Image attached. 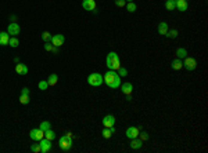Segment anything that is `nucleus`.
I'll return each mask as SVG.
<instances>
[{"mask_svg":"<svg viewBox=\"0 0 208 153\" xmlns=\"http://www.w3.org/2000/svg\"><path fill=\"white\" fill-rule=\"evenodd\" d=\"M103 80L110 88H119V86H121V76L118 75L117 71L108 69V72L103 76Z\"/></svg>","mask_w":208,"mask_h":153,"instance_id":"obj_1","label":"nucleus"},{"mask_svg":"<svg viewBox=\"0 0 208 153\" xmlns=\"http://www.w3.org/2000/svg\"><path fill=\"white\" fill-rule=\"evenodd\" d=\"M106 65L110 71H118L121 68V60L115 51H111L107 54V60H106Z\"/></svg>","mask_w":208,"mask_h":153,"instance_id":"obj_2","label":"nucleus"},{"mask_svg":"<svg viewBox=\"0 0 208 153\" xmlns=\"http://www.w3.org/2000/svg\"><path fill=\"white\" fill-rule=\"evenodd\" d=\"M72 138H74L72 132H67L65 135H63V137L58 139V146H60V149L64 150V152H68V150H71L72 145H74V141H72Z\"/></svg>","mask_w":208,"mask_h":153,"instance_id":"obj_3","label":"nucleus"},{"mask_svg":"<svg viewBox=\"0 0 208 153\" xmlns=\"http://www.w3.org/2000/svg\"><path fill=\"white\" fill-rule=\"evenodd\" d=\"M87 83H89V86L92 87H100L104 83V80H103V75H100V73H90V75L87 76Z\"/></svg>","mask_w":208,"mask_h":153,"instance_id":"obj_4","label":"nucleus"},{"mask_svg":"<svg viewBox=\"0 0 208 153\" xmlns=\"http://www.w3.org/2000/svg\"><path fill=\"white\" fill-rule=\"evenodd\" d=\"M197 66H198V64H197V61L194 60V58H192V57H186L185 58V62H183V68H185L186 71H196Z\"/></svg>","mask_w":208,"mask_h":153,"instance_id":"obj_5","label":"nucleus"},{"mask_svg":"<svg viewBox=\"0 0 208 153\" xmlns=\"http://www.w3.org/2000/svg\"><path fill=\"white\" fill-rule=\"evenodd\" d=\"M29 137H31V139L32 141H36V142H39L42 138H45V131H42L40 128H32L31 130V132H29Z\"/></svg>","mask_w":208,"mask_h":153,"instance_id":"obj_6","label":"nucleus"},{"mask_svg":"<svg viewBox=\"0 0 208 153\" xmlns=\"http://www.w3.org/2000/svg\"><path fill=\"white\" fill-rule=\"evenodd\" d=\"M39 145H40V152L42 153H47L51 150V148H53V143H51V141L47 138H42L40 141H39Z\"/></svg>","mask_w":208,"mask_h":153,"instance_id":"obj_7","label":"nucleus"},{"mask_svg":"<svg viewBox=\"0 0 208 153\" xmlns=\"http://www.w3.org/2000/svg\"><path fill=\"white\" fill-rule=\"evenodd\" d=\"M64 41H65L64 35L57 33V35H54V36H51V40H50V43H51L54 47H58V49H60L61 46L64 44Z\"/></svg>","mask_w":208,"mask_h":153,"instance_id":"obj_8","label":"nucleus"},{"mask_svg":"<svg viewBox=\"0 0 208 153\" xmlns=\"http://www.w3.org/2000/svg\"><path fill=\"white\" fill-rule=\"evenodd\" d=\"M7 33L10 35V36H18V35L21 33V26H19L17 22H11L7 28Z\"/></svg>","mask_w":208,"mask_h":153,"instance_id":"obj_9","label":"nucleus"},{"mask_svg":"<svg viewBox=\"0 0 208 153\" xmlns=\"http://www.w3.org/2000/svg\"><path fill=\"white\" fill-rule=\"evenodd\" d=\"M139 132H140V127H128L126 131H125V135L129 139H133L139 137Z\"/></svg>","mask_w":208,"mask_h":153,"instance_id":"obj_10","label":"nucleus"},{"mask_svg":"<svg viewBox=\"0 0 208 153\" xmlns=\"http://www.w3.org/2000/svg\"><path fill=\"white\" fill-rule=\"evenodd\" d=\"M101 123L104 127H114V124H115V117L113 115H106L103 117Z\"/></svg>","mask_w":208,"mask_h":153,"instance_id":"obj_11","label":"nucleus"},{"mask_svg":"<svg viewBox=\"0 0 208 153\" xmlns=\"http://www.w3.org/2000/svg\"><path fill=\"white\" fill-rule=\"evenodd\" d=\"M82 7L85 8L86 11H95L96 10V1L95 0H83Z\"/></svg>","mask_w":208,"mask_h":153,"instance_id":"obj_12","label":"nucleus"},{"mask_svg":"<svg viewBox=\"0 0 208 153\" xmlns=\"http://www.w3.org/2000/svg\"><path fill=\"white\" fill-rule=\"evenodd\" d=\"M122 90V94H125V95H130V94L133 93V84L132 83H122V86H119Z\"/></svg>","mask_w":208,"mask_h":153,"instance_id":"obj_13","label":"nucleus"},{"mask_svg":"<svg viewBox=\"0 0 208 153\" xmlns=\"http://www.w3.org/2000/svg\"><path fill=\"white\" fill-rule=\"evenodd\" d=\"M175 6H176V8L182 13L187 11V8H189V4H187L186 0H175Z\"/></svg>","mask_w":208,"mask_h":153,"instance_id":"obj_14","label":"nucleus"},{"mask_svg":"<svg viewBox=\"0 0 208 153\" xmlns=\"http://www.w3.org/2000/svg\"><path fill=\"white\" fill-rule=\"evenodd\" d=\"M15 72H17V75H19V76L27 75V73H28V66L25 64L18 62V64L15 65Z\"/></svg>","mask_w":208,"mask_h":153,"instance_id":"obj_15","label":"nucleus"},{"mask_svg":"<svg viewBox=\"0 0 208 153\" xmlns=\"http://www.w3.org/2000/svg\"><path fill=\"white\" fill-rule=\"evenodd\" d=\"M10 35L7 32H0V46H8Z\"/></svg>","mask_w":208,"mask_h":153,"instance_id":"obj_16","label":"nucleus"},{"mask_svg":"<svg viewBox=\"0 0 208 153\" xmlns=\"http://www.w3.org/2000/svg\"><path fill=\"white\" fill-rule=\"evenodd\" d=\"M114 132H115V128L114 127H104V130L101 131V135H103V138L108 139V138H111V135Z\"/></svg>","mask_w":208,"mask_h":153,"instance_id":"obj_17","label":"nucleus"},{"mask_svg":"<svg viewBox=\"0 0 208 153\" xmlns=\"http://www.w3.org/2000/svg\"><path fill=\"white\" fill-rule=\"evenodd\" d=\"M171 68H172L174 71H180L182 68H183V62H182V60L175 58V60L171 62Z\"/></svg>","mask_w":208,"mask_h":153,"instance_id":"obj_18","label":"nucleus"},{"mask_svg":"<svg viewBox=\"0 0 208 153\" xmlns=\"http://www.w3.org/2000/svg\"><path fill=\"white\" fill-rule=\"evenodd\" d=\"M142 146H143V142L140 141L139 138H133L132 141H130V148H132L133 150H139V149H142Z\"/></svg>","mask_w":208,"mask_h":153,"instance_id":"obj_19","label":"nucleus"},{"mask_svg":"<svg viewBox=\"0 0 208 153\" xmlns=\"http://www.w3.org/2000/svg\"><path fill=\"white\" fill-rule=\"evenodd\" d=\"M187 55H189V54H187V50L183 49V47H179V49L176 50V58H179V60H185Z\"/></svg>","mask_w":208,"mask_h":153,"instance_id":"obj_20","label":"nucleus"},{"mask_svg":"<svg viewBox=\"0 0 208 153\" xmlns=\"http://www.w3.org/2000/svg\"><path fill=\"white\" fill-rule=\"evenodd\" d=\"M168 24L166 22H160L158 24V33L161 35V36H165V33L168 32Z\"/></svg>","mask_w":208,"mask_h":153,"instance_id":"obj_21","label":"nucleus"},{"mask_svg":"<svg viewBox=\"0 0 208 153\" xmlns=\"http://www.w3.org/2000/svg\"><path fill=\"white\" fill-rule=\"evenodd\" d=\"M57 82H58V76L56 73H51V75L47 77V83H49V86H56Z\"/></svg>","mask_w":208,"mask_h":153,"instance_id":"obj_22","label":"nucleus"},{"mask_svg":"<svg viewBox=\"0 0 208 153\" xmlns=\"http://www.w3.org/2000/svg\"><path fill=\"white\" fill-rule=\"evenodd\" d=\"M45 50L46 51H49V52H56V54L58 52V47H54L51 43H49V41L45 43Z\"/></svg>","mask_w":208,"mask_h":153,"instance_id":"obj_23","label":"nucleus"},{"mask_svg":"<svg viewBox=\"0 0 208 153\" xmlns=\"http://www.w3.org/2000/svg\"><path fill=\"white\" fill-rule=\"evenodd\" d=\"M45 138L50 139V141H53V139H56V132H54L51 128L46 130V131H45Z\"/></svg>","mask_w":208,"mask_h":153,"instance_id":"obj_24","label":"nucleus"},{"mask_svg":"<svg viewBox=\"0 0 208 153\" xmlns=\"http://www.w3.org/2000/svg\"><path fill=\"white\" fill-rule=\"evenodd\" d=\"M18 44H19V40L17 39V36H10L8 46H10V47H13V49H15V47H18Z\"/></svg>","mask_w":208,"mask_h":153,"instance_id":"obj_25","label":"nucleus"},{"mask_svg":"<svg viewBox=\"0 0 208 153\" xmlns=\"http://www.w3.org/2000/svg\"><path fill=\"white\" fill-rule=\"evenodd\" d=\"M165 8H166V10H169V11H174V10H176L175 0H166V1H165Z\"/></svg>","mask_w":208,"mask_h":153,"instance_id":"obj_26","label":"nucleus"},{"mask_svg":"<svg viewBox=\"0 0 208 153\" xmlns=\"http://www.w3.org/2000/svg\"><path fill=\"white\" fill-rule=\"evenodd\" d=\"M178 35L179 32L176 29H168V32L165 33L166 38H169V39H175V38H178Z\"/></svg>","mask_w":208,"mask_h":153,"instance_id":"obj_27","label":"nucleus"},{"mask_svg":"<svg viewBox=\"0 0 208 153\" xmlns=\"http://www.w3.org/2000/svg\"><path fill=\"white\" fill-rule=\"evenodd\" d=\"M125 7H126V10H128L129 13H135V11H136V8H137V7H136V4L133 3V1H128Z\"/></svg>","mask_w":208,"mask_h":153,"instance_id":"obj_28","label":"nucleus"},{"mask_svg":"<svg viewBox=\"0 0 208 153\" xmlns=\"http://www.w3.org/2000/svg\"><path fill=\"white\" fill-rule=\"evenodd\" d=\"M19 104L21 105H28L29 104V95L21 94V95H19Z\"/></svg>","mask_w":208,"mask_h":153,"instance_id":"obj_29","label":"nucleus"},{"mask_svg":"<svg viewBox=\"0 0 208 153\" xmlns=\"http://www.w3.org/2000/svg\"><path fill=\"white\" fill-rule=\"evenodd\" d=\"M38 87H39V90L45 91V90H47V87H49V83H47V80H40V82L38 83Z\"/></svg>","mask_w":208,"mask_h":153,"instance_id":"obj_30","label":"nucleus"},{"mask_svg":"<svg viewBox=\"0 0 208 153\" xmlns=\"http://www.w3.org/2000/svg\"><path fill=\"white\" fill-rule=\"evenodd\" d=\"M39 128H40L42 131H46V130H49V128H51V124H50V121H42Z\"/></svg>","mask_w":208,"mask_h":153,"instance_id":"obj_31","label":"nucleus"},{"mask_svg":"<svg viewBox=\"0 0 208 153\" xmlns=\"http://www.w3.org/2000/svg\"><path fill=\"white\" fill-rule=\"evenodd\" d=\"M137 138H139L142 142H144V141H147L150 137H148V134L146 132V131H140V132H139V137H137Z\"/></svg>","mask_w":208,"mask_h":153,"instance_id":"obj_32","label":"nucleus"},{"mask_svg":"<svg viewBox=\"0 0 208 153\" xmlns=\"http://www.w3.org/2000/svg\"><path fill=\"white\" fill-rule=\"evenodd\" d=\"M42 40L45 41V43H47V41L51 40V35H50V32H43V33H42Z\"/></svg>","mask_w":208,"mask_h":153,"instance_id":"obj_33","label":"nucleus"},{"mask_svg":"<svg viewBox=\"0 0 208 153\" xmlns=\"http://www.w3.org/2000/svg\"><path fill=\"white\" fill-rule=\"evenodd\" d=\"M114 3H115V6H117V7L122 8V7H125V6H126V3H128V1H126V0H114Z\"/></svg>","mask_w":208,"mask_h":153,"instance_id":"obj_34","label":"nucleus"},{"mask_svg":"<svg viewBox=\"0 0 208 153\" xmlns=\"http://www.w3.org/2000/svg\"><path fill=\"white\" fill-rule=\"evenodd\" d=\"M31 150H32L34 153H42L40 152V145H39V143H34V145L31 146Z\"/></svg>","mask_w":208,"mask_h":153,"instance_id":"obj_35","label":"nucleus"},{"mask_svg":"<svg viewBox=\"0 0 208 153\" xmlns=\"http://www.w3.org/2000/svg\"><path fill=\"white\" fill-rule=\"evenodd\" d=\"M118 75L121 76V77H125V76H128V71H126V69H125V68H119V69H118Z\"/></svg>","mask_w":208,"mask_h":153,"instance_id":"obj_36","label":"nucleus"},{"mask_svg":"<svg viewBox=\"0 0 208 153\" xmlns=\"http://www.w3.org/2000/svg\"><path fill=\"white\" fill-rule=\"evenodd\" d=\"M21 94H25V95H29V88H27V87H24V88L21 90Z\"/></svg>","mask_w":208,"mask_h":153,"instance_id":"obj_37","label":"nucleus"},{"mask_svg":"<svg viewBox=\"0 0 208 153\" xmlns=\"http://www.w3.org/2000/svg\"><path fill=\"white\" fill-rule=\"evenodd\" d=\"M126 101H132V94H130V95H126Z\"/></svg>","mask_w":208,"mask_h":153,"instance_id":"obj_38","label":"nucleus"},{"mask_svg":"<svg viewBox=\"0 0 208 153\" xmlns=\"http://www.w3.org/2000/svg\"><path fill=\"white\" fill-rule=\"evenodd\" d=\"M14 62H15V64H18V62H19V58H18V57H15V58H14Z\"/></svg>","mask_w":208,"mask_h":153,"instance_id":"obj_39","label":"nucleus"},{"mask_svg":"<svg viewBox=\"0 0 208 153\" xmlns=\"http://www.w3.org/2000/svg\"><path fill=\"white\" fill-rule=\"evenodd\" d=\"M126 1H133V0H126Z\"/></svg>","mask_w":208,"mask_h":153,"instance_id":"obj_40","label":"nucleus"},{"mask_svg":"<svg viewBox=\"0 0 208 153\" xmlns=\"http://www.w3.org/2000/svg\"><path fill=\"white\" fill-rule=\"evenodd\" d=\"M186 1H187V0H186Z\"/></svg>","mask_w":208,"mask_h":153,"instance_id":"obj_41","label":"nucleus"}]
</instances>
